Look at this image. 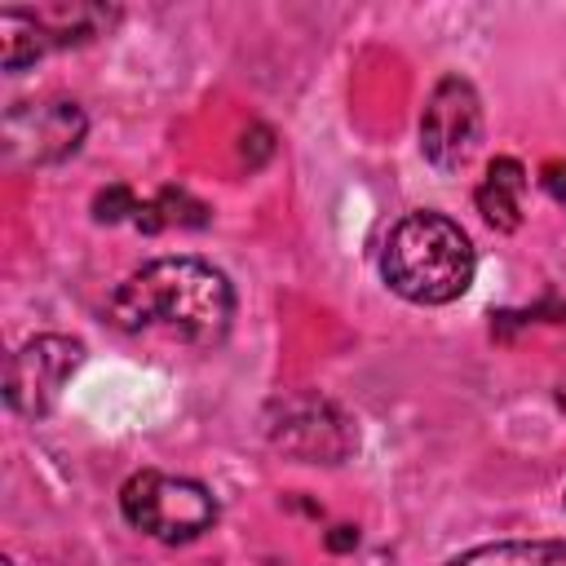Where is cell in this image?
Wrapping results in <instances>:
<instances>
[{
  "label": "cell",
  "instance_id": "cell-1",
  "mask_svg": "<svg viewBox=\"0 0 566 566\" xmlns=\"http://www.w3.org/2000/svg\"><path fill=\"white\" fill-rule=\"evenodd\" d=\"M234 292L221 270L199 256H159L111 292V323L133 336H164L190 349L226 340Z\"/></svg>",
  "mask_w": 566,
  "mask_h": 566
},
{
  "label": "cell",
  "instance_id": "cell-2",
  "mask_svg": "<svg viewBox=\"0 0 566 566\" xmlns=\"http://www.w3.org/2000/svg\"><path fill=\"white\" fill-rule=\"evenodd\" d=\"M478 270L469 234L442 212H407L380 252L385 283L416 305H447L469 292Z\"/></svg>",
  "mask_w": 566,
  "mask_h": 566
},
{
  "label": "cell",
  "instance_id": "cell-3",
  "mask_svg": "<svg viewBox=\"0 0 566 566\" xmlns=\"http://www.w3.org/2000/svg\"><path fill=\"white\" fill-rule=\"evenodd\" d=\"M119 509L128 526L164 544H186L217 522V500L203 482L155 473V469H142L119 486Z\"/></svg>",
  "mask_w": 566,
  "mask_h": 566
},
{
  "label": "cell",
  "instance_id": "cell-4",
  "mask_svg": "<svg viewBox=\"0 0 566 566\" xmlns=\"http://www.w3.org/2000/svg\"><path fill=\"white\" fill-rule=\"evenodd\" d=\"M84 111L66 97H44V102H13L0 124V150L13 172L22 168H44L62 164L66 155L80 150L84 142Z\"/></svg>",
  "mask_w": 566,
  "mask_h": 566
},
{
  "label": "cell",
  "instance_id": "cell-5",
  "mask_svg": "<svg viewBox=\"0 0 566 566\" xmlns=\"http://www.w3.org/2000/svg\"><path fill=\"white\" fill-rule=\"evenodd\" d=\"M265 433L283 455L305 460V464H340L358 442L349 416L318 394H292L274 402Z\"/></svg>",
  "mask_w": 566,
  "mask_h": 566
},
{
  "label": "cell",
  "instance_id": "cell-6",
  "mask_svg": "<svg viewBox=\"0 0 566 566\" xmlns=\"http://www.w3.org/2000/svg\"><path fill=\"white\" fill-rule=\"evenodd\" d=\"M482 142V102L464 75H442L420 115V155L438 172H460Z\"/></svg>",
  "mask_w": 566,
  "mask_h": 566
},
{
  "label": "cell",
  "instance_id": "cell-7",
  "mask_svg": "<svg viewBox=\"0 0 566 566\" xmlns=\"http://www.w3.org/2000/svg\"><path fill=\"white\" fill-rule=\"evenodd\" d=\"M80 363H84V345L71 340V336L49 332V336L27 340L9 358V371H4V402H9V411L27 416V420L49 416Z\"/></svg>",
  "mask_w": 566,
  "mask_h": 566
},
{
  "label": "cell",
  "instance_id": "cell-8",
  "mask_svg": "<svg viewBox=\"0 0 566 566\" xmlns=\"http://www.w3.org/2000/svg\"><path fill=\"white\" fill-rule=\"evenodd\" d=\"M35 22V40H40V57L49 49H71V44H88L97 35H106L119 18L115 4H93V0H57V4H35L27 9Z\"/></svg>",
  "mask_w": 566,
  "mask_h": 566
},
{
  "label": "cell",
  "instance_id": "cell-9",
  "mask_svg": "<svg viewBox=\"0 0 566 566\" xmlns=\"http://www.w3.org/2000/svg\"><path fill=\"white\" fill-rule=\"evenodd\" d=\"M522 195H526V168L509 155L486 164V177L478 186V212L495 230H517L522 226Z\"/></svg>",
  "mask_w": 566,
  "mask_h": 566
},
{
  "label": "cell",
  "instance_id": "cell-10",
  "mask_svg": "<svg viewBox=\"0 0 566 566\" xmlns=\"http://www.w3.org/2000/svg\"><path fill=\"white\" fill-rule=\"evenodd\" d=\"M566 557V544H539V539H504V544H482L447 566H557Z\"/></svg>",
  "mask_w": 566,
  "mask_h": 566
},
{
  "label": "cell",
  "instance_id": "cell-11",
  "mask_svg": "<svg viewBox=\"0 0 566 566\" xmlns=\"http://www.w3.org/2000/svg\"><path fill=\"white\" fill-rule=\"evenodd\" d=\"M133 221H137V230L159 234V230H168V226H203V221H208V208H203L199 199H190L186 190L168 186V190H159L155 199H146V203L133 212Z\"/></svg>",
  "mask_w": 566,
  "mask_h": 566
},
{
  "label": "cell",
  "instance_id": "cell-12",
  "mask_svg": "<svg viewBox=\"0 0 566 566\" xmlns=\"http://www.w3.org/2000/svg\"><path fill=\"white\" fill-rule=\"evenodd\" d=\"M40 57V40H35V22L27 9H0V62L4 71H22Z\"/></svg>",
  "mask_w": 566,
  "mask_h": 566
},
{
  "label": "cell",
  "instance_id": "cell-13",
  "mask_svg": "<svg viewBox=\"0 0 566 566\" xmlns=\"http://www.w3.org/2000/svg\"><path fill=\"white\" fill-rule=\"evenodd\" d=\"M142 203L133 199V190L128 186H106V190H97V199H93V217L97 221H119V217H128V212H137Z\"/></svg>",
  "mask_w": 566,
  "mask_h": 566
},
{
  "label": "cell",
  "instance_id": "cell-14",
  "mask_svg": "<svg viewBox=\"0 0 566 566\" xmlns=\"http://www.w3.org/2000/svg\"><path fill=\"white\" fill-rule=\"evenodd\" d=\"M539 186H544L557 203H566V164H562V159H548L544 172H539Z\"/></svg>",
  "mask_w": 566,
  "mask_h": 566
},
{
  "label": "cell",
  "instance_id": "cell-15",
  "mask_svg": "<svg viewBox=\"0 0 566 566\" xmlns=\"http://www.w3.org/2000/svg\"><path fill=\"white\" fill-rule=\"evenodd\" d=\"M354 544H358V531H354V526H336V531L327 535V548H336V553H340V548H354Z\"/></svg>",
  "mask_w": 566,
  "mask_h": 566
}]
</instances>
